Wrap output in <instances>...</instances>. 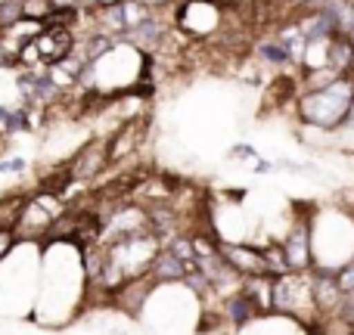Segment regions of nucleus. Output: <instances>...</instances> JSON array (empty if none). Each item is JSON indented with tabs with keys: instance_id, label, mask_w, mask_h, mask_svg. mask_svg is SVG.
<instances>
[{
	"instance_id": "obj_1",
	"label": "nucleus",
	"mask_w": 354,
	"mask_h": 335,
	"mask_svg": "<svg viewBox=\"0 0 354 335\" xmlns=\"http://www.w3.org/2000/svg\"><path fill=\"white\" fill-rule=\"evenodd\" d=\"M159 251V239L153 233H134V236L112 239L103 261V283L106 286H128L131 280H140V274H147L153 267Z\"/></svg>"
},
{
	"instance_id": "obj_2",
	"label": "nucleus",
	"mask_w": 354,
	"mask_h": 335,
	"mask_svg": "<svg viewBox=\"0 0 354 335\" xmlns=\"http://www.w3.org/2000/svg\"><path fill=\"white\" fill-rule=\"evenodd\" d=\"M351 93H354V81L351 78H339L330 87H320V90H308L299 99V115L305 118L314 128L333 131L339 124H345L351 106Z\"/></svg>"
},
{
	"instance_id": "obj_3",
	"label": "nucleus",
	"mask_w": 354,
	"mask_h": 335,
	"mask_svg": "<svg viewBox=\"0 0 354 335\" xmlns=\"http://www.w3.org/2000/svg\"><path fill=\"white\" fill-rule=\"evenodd\" d=\"M270 311H280L286 317H295L301 323H311L314 317V292L308 274H283L274 280V295H270Z\"/></svg>"
},
{
	"instance_id": "obj_4",
	"label": "nucleus",
	"mask_w": 354,
	"mask_h": 335,
	"mask_svg": "<svg viewBox=\"0 0 354 335\" xmlns=\"http://www.w3.org/2000/svg\"><path fill=\"white\" fill-rule=\"evenodd\" d=\"M72 50V31L68 28H47L31 37L28 47H22L25 62H44V66H59Z\"/></svg>"
},
{
	"instance_id": "obj_5",
	"label": "nucleus",
	"mask_w": 354,
	"mask_h": 335,
	"mask_svg": "<svg viewBox=\"0 0 354 335\" xmlns=\"http://www.w3.org/2000/svg\"><path fill=\"white\" fill-rule=\"evenodd\" d=\"M283 255H286V264L292 274H308L314 270V245H311V224H295L292 230L283 239Z\"/></svg>"
},
{
	"instance_id": "obj_6",
	"label": "nucleus",
	"mask_w": 354,
	"mask_h": 335,
	"mask_svg": "<svg viewBox=\"0 0 354 335\" xmlns=\"http://www.w3.org/2000/svg\"><path fill=\"white\" fill-rule=\"evenodd\" d=\"M180 25L187 35L205 37L221 25V6L214 0H189L180 10Z\"/></svg>"
},
{
	"instance_id": "obj_7",
	"label": "nucleus",
	"mask_w": 354,
	"mask_h": 335,
	"mask_svg": "<svg viewBox=\"0 0 354 335\" xmlns=\"http://www.w3.org/2000/svg\"><path fill=\"white\" fill-rule=\"evenodd\" d=\"M56 218H59V202H56L50 193L37 195V199H31L28 205L22 208V214H19V230L28 233V236H35V233H47Z\"/></svg>"
},
{
	"instance_id": "obj_8",
	"label": "nucleus",
	"mask_w": 354,
	"mask_h": 335,
	"mask_svg": "<svg viewBox=\"0 0 354 335\" xmlns=\"http://www.w3.org/2000/svg\"><path fill=\"white\" fill-rule=\"evenodd\" d=\"M221 261H224L236 276H268L261 249H255V245H245V242L221 245Z\"/></svg>"
},
{
	"instance_id": "obj_9",
	"label": "nucleus",
	"mask_w": 354,
	"mask_h": 335,
	"mask_svg": "<svg viewBox=\"0 0 354 335\" xmlns=\"http://www.w3.org/2000/svg\"><path fill=\"white\" fill-rule=\"evenodd\" d=\"M311 292H314V307L326 317L336 314L339 317V307H342V289L336 286V276H333L330 267H314V276H311Z\"/></svg>"
},
{
	"instance_id": "obj_10",
	"label": "nucleus",
	"mask_w": 354,
	"mask_h": 335,
	"mask_svg": "<svg viewBox=\"0 0 354 335\" xmlns=\"http://www.w3.org/2000/svg\"><path fill=\"white\" fill-rule=\"evenodd\" d=\"M140 140H143V122H128V124H124V128L109 140V146H106V159H109V162L128 159V155L134 153L137 146H140Z\"/></svg>"
},
{
	"instance_id": "obj_11",
	"label": "nucleus",
	"mask_w": 354,
	"mask_h": 335,
	"mask_svg": "<svg viewBox=\"0 0 354 335\" xmlns=\"http://www.w3.org/2000/svg\"><path fill=\"white\" fill-rule=\"evenodd\" d=\"M295 28L301 31V37H305V44H314V41H326V37L336 35V25H333V19L326 16L324 10H311L308 16H301L299 22H295Z\"/></svg>"
},
{
	"instance_id": "obj_12",
	"label": "nucleus",
	"mask_w": 354,
	"mask_h": 335,
	"mask_svg": "<svg viewBox=\"0 0 354 335\" xmlns=\"http://www.w3.org/2000/svg\"><path fill=\"white\" fill-rule=\"evenodd\" d=\"M239 292H243V298L249 301L255 314H268L270 295H274V280H270V276H249V283H245Z\"/></svg>"
},
{
	"instance_id": "obj_13",
	"label": "nucleus",
	"mask_w": 354,
	"mask_h": 335,
	"mask_svg": "<svg viewBox=\"0 0 354 335\" xmlns=\"http://www.w3.org/2000/svg\"><path fill=\"white\" fill-rule=\"evenodd\" d=\"M153 276L159 283H177V280H187V276H196L193 270L187 267V264H180L177 261V258L171 255V251H159V255H156V261H153Z\"/></svg>"
},
{
	"instance_id": "obj_14",
	"label": "nucleus",
	"mask_w": 354,
	"mask_h": 335,
	"mask_svg": "<svg viewBox=\"0 0 354 335\" xmlns=\"http://www.w3.org/2000/svg\"><path fill=\"white\" fill-rule=\"evenodd\" d=\"M103 165H109V159H106V146H97V143H93V146L84 149L81 159L75 162V174L78 177H93Z\"/></svg>"
},
{
	"instance_id": "obj_15",
	"label": "nucleus",
	"mask_w": 354,
	"mask_h": 335,
	"mask_svg": "<svg viewBox=\"0 0 354 335\" xmlns=\"http://www.w3.org/2000/svg\"><path fill=\"white\" fill-rule=\"evenodd\" d=\"M261 258H264V270H268L270 280L289 274V264H286V255H283V245L280 242H270L268 249H261Z\"/></svg>"
},
{
	"instance_id": "obj_16",
	"label": "nucleus",
	"mask_w": 354,
	"mask_h": 335,
	"mask_svg": "<svg viewBox=\"0 0 354 335\" xmlns=\"http://www.w3.org/2000/svg\"><path fill=\"white\" fill-rule=\"evenodd\" d=\"M277 44H280L283 50H286L289 59H301V53H305V37H301V31L295 28V25H286V28L280 31V37H277Z\"/></svg>"
},
{
	"instance_id": "obj_17",
	"label": "nucleus",
	"mask_w": 354,
	"mask_h": 335,
	"mask_svg": "<svg viewBox=\"0 0 354 335\" xmlns=\"http://www.w3.org/2000/svg\"><path fill=\"white\" fill-rule=\"evenodd\" d=\"M131 41L137 44V47H156V44L162 41V28L156 19H147L143 25H137V28H131Z\"/></svg>"
},
{
	"instance_id": "obj_18",
	"label": "nucleus",
	"mask_w": 354,
	"mask_h": 335,
	"mask_svg": "<svg viewBox=\"0 0 354 335\" xmlns=\"http://www.w3.org/2000/svg\"><path fill=\"white\" fill-rule=\"evenodd\" d=\"M227 314H230V320L236 326H243L245 320H252V317H258L255 311H252V305L243 298V292H233L230 298H227Z\"/></svg>"
},
{
	"instance_id": "obj_19",
	"label": "nucleus",
	"mask_w": 354,
	"mask_h": 335,
	"mask_svg": "<svg viewBox=\"0 0 354 335\" xmlns=\"http://www.w3.org/2000/svg\"><path fill=\"white\" fill-rule=\"evenodd\" d=\"M19 10H22L25 19H41V22H47L56 6H53V0H22Z\"/></svg>"
},
{
	"instance_id": "obj_20",
	"label": "nucleus",
	"mask_w": 354,
	"mask_h": 335,
	"mask_svg": "<svg viewBox=\"0 0 354 335\" xmlns=\"http://www.w3.org/2000/svg\"><path fill=\"white\" fill-rule=\"evenodd\" d=\"M333 276H336V286L342 289V295L354 292V258H348V261H345Z\"/></svg>"
},
{
	"instance_id": "obj_21",
	"label": "nucleus",
	"mask_w": 354,
	"mask_h": 335,
	"mask_svg": "<svg viewBox=\"0 0 354 335\" xmlns=\"http://www.w3.org/2000/svg\"><path fill=\"white\" fill-rule=\"evenodd\" d=\"M103 25L109 31H128L124 28V16H122V3H115V6H106V12H103Z\"/></svg>"
},
{
	"instance_id": "obj_22",
	"label": "nucleus",
	"mask_w": 354,
	"mask_h": 335,
	"mask_svg": "<svg viewBox=\"0 0 354 335\" xmlns=\"http://www.w3.org/2000/svg\"><path fill=\"white\" fill-rule=\"evenodd\" d=\"M258 53H261L268 62H286L289 59L286 50H283L280 44H261V47H258Z\"/></svg>"
},
{
	"instance_id": "obj_23",
	"label": "nucleus",
	"mask_w": 354,
	"mask_h": 335,
	"mask_svg": "<svg viewBox=\"0 0 354 335\" xmlns=\"http://www.w3.org/2000/svg\"><path fill=\"white\" fill-rule=\"evenodd\" d=\"M19 16H22V10H19V3H0V28H6V25H12Z\"/></svg>"
},
{
	"instance_id": "obj_24",
	"label": "nucleus",
	"mask_w": 354,
	"mask_h": 335,
	"mask_svg": "<svg viewBox=\"0 0 354 335\" xmlns=\"http://www.w3.org/2000/svg\"><path fill=\"white\" fill-rule=\"evenodd\" d=\"M10 245H12V236H10V230H0V258L10 251Z\"/></svg>"
},
{
	"instance_id": "obj_25",
	"label": "nucleus",
	"mask_w": 354,
	"mask_h": 335,
	"mask_svg": "<svg viewBox=\"0 0 354 335\" xmlns=\"http://www.w3.org/2000/svg\"><path fill=\"white\" fill-rule=\"evenodd\" d=\"M22 165H25L22 159H16V162H3V165H0V171H19Z\"/></svg>"
},
{
	"instance_id": "obj_26",
	"label": "nucleus",
	"mask_w": 354,
	"mask_h": 335,
	"mask_svg": "<svg viewBox=\"0 0 354 335\" xmlns=\"http://www.w3.org/2000/svg\"><path fill=\"white\" fill-rule=\"evenodd\" d=\"M345 124L354 128V93H351V106H348V115H345Z\"/></svg>"
},
{
	"instance_id": "obj_27",
	"label": "nucleus",
	"mask_w": 354,
	"mask_h": 335,
	"mask_svg": "<svg viewBox=\"0 0 354 335\" xmlns=\"http://www.w3.org/2000/svg\"><path fill=\"white\" fill-rule=\"evenodd\" d=\"M351 44H354V19H351Z\"/></svg>"
},
{
	"instance_id": "obj_28",
	"label": "nucleus",
	"mask_w": 354,
	"mask_h": 335,
	"mask_svg": "<svg viewBox=\"0 0 354 335\" xmlns=\"http://www.w3.org/2000/svg\"><path fill=\"white\" fill-rule=\"evenodd\" d=\"M295 3H311V0H295Z\"/></svg>"
}]
</instances>
